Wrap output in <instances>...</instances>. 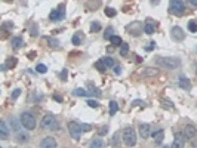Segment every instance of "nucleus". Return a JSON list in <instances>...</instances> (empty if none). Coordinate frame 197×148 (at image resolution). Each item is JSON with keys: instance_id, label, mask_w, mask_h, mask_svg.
Instances as JSON below:
<instances>
[{"instance_id": "1a4fd4ad", "label": "nucleus", "mask_w": 197, "mask_h": 148, "mask_svg": "<svg viewBox=\"0 0 197 148\" xmlns=\"http://www.w3.org/2000/svg\"><path fill=\"white\" fill-rule=\"evenodd\" d=\"M170 36H172V39H174L175 42H182V40L185 39V34H184V31H182L181 27H174V28L170 30Z\"/></svg>"}, {"instance_id": "58836bf2", "label": "nucleus", "mask_w": 197, "mask_h": 148, "mask_svg": "<svg viewBox=\"0 0 197 148\" xmlns=\"http://www.w3.org/2000/svg\"><path fill=\"white\" fill-rule=\"evenodd\" d=\"M99 5H101V2H99V0H92V2L88 3V9H90L92 6H95V8H96V6H99ZM90 11H92V9H90Z\"/></svg>"}, {"instance_id": "4d7b16f0", "label": "nucleus", "mask_w": 197, "mask_h": 148, "mask_svg": "<svg viewBox=\"0 0 197 148\" xmlns=\"http://www.w3.org/2000/svg\"><path fill=\"white\" fill-rule=\"evenodd\" d=\"M196 73H197V70H196Z\"/></svg>"}, {"instance_id": "f3484780", "label": "nucleus", "mask_w": 197, "mask_h": 148, "mask_svg": "<svg viewBox=\"0 0 197 148\" xmlns=\"http://www.w3.org/2000/svg\"><path fill=\"white\" fill-rule=\"evenodd\" d=\"M28 139H30V135L27 132H18L17 133V142L18 144H25V142H28Z\"/></svg>"}, {"instance_id": "393cba45", "label": "nucleus", "mask_w": 197, "mask_h": 148, "mask_svg": "<svg viewBox=\"0 0 197 148\" xmlns=\"http://www.w3.org/2000/svg\"><path fill=\"white\" fill-rule=\"evenodd\" d=\"M144 33H145V34H153V33H154V25L150 24V22L145 24V25H144Z\"/></svg>"}, {"instance_id": "de8ad7c7", "label": "nucleus", "mask_w": 197, "mask_h": 148, "mask_svg": "<svg viewBox=\"0 0 197 148\" xmlns=\"http://www.w3.org/2000/svg\"><path fill=\"white\" fill-rule=\"evenodd\" d=\"M114 73L117 74V76L122 74V67H120V65H114Z\"/></svg>"}, {"instance_id": "09e8293b", "label": "nucleus", "mask_w": 197, "mask_h": 148, "mask_svg": "<svg viewBox=\"0 0 197 148\" xmlns=\"http://www.w3.org/2000/svg\"><path fill=\"white\" fill-rule=\"evenodd\" d=\"M54 99L56 102H62V96L61 95H54Z\"/></svg>"}, {"instance_id": "e433bc0d", "label": "nucleus", "mask_w": 197, "mask_h": 148, "mask_svg": "<svg viewBox=\"0 0 197 148\" xmlns=\"http://www.w3.org/2000/svg\"><path fill=\"white\" fill-rule=\"evenodd\" d=\"M88 105H89L90 108H98V107H99V102H98V101H93V99H89V101H88Z\"/></svg>"}, {"instance_id": "bb28decb", "label": "nucleus", "mask_w": 197, "mask_h": 148, "mask_svg": "<svg viewBox=\"0 0 197 148\" xmlns=\"http://www.w3.org/2000/svg\"><path fill=\"white\" fill-rule=\"evenodd\" d=\"M110 42H111L113 46H120V45H122V39H120L119 36H113L111 39H110Z\"/></svg>"}, {"instance_id": "f704fd0d", "label": "nucleus", "mask_w": 197, "mask_h": 148, "mask_svg": "<svg viewBox=\"0 0 197 148\" xmlns=\"http://www.w3.org/2000/svg\"><path fill=\"white\" fill-rule=\"evenodd\" d=\"M120 138H122V135L117 132V133L114 135V138H113V145H114V147H117V144H120Z\"/></svg>"}, {"instance_id": "5701e85b", "label": "nucleus", "mask_w": 197, "mask_h": 148, "mask_svg": "<svg viewBox=\"0 0 197 148\" xmlns=\"http://www.w3.org/2000/svg\"><path fill=\"white\" fill-rule=\"evenodd\" d=\"M90 147L92 148H101V147H104V142H102V139H99V138H93L92 142H90Z\"/></svg>"}, {"instance_id": "2f4dec72", "label": "nucleus", "mask_w": 197, "mask_h": 148, "mask_svg": "<svg viewBox=\"0 0 197 148\" xmlns=\"http://www.w3.org/2000/svg\"><path fill=\"white\" fill-rule=\"evenodd\" d=\"M105 15L110 17V18H113V17H116V15H117V11H116V9H113V8H107V9H105Z\"/></svg>"}, {"instance_id": "4c0bfd02", "label": "nucleus", "mask_w": 197, "mask_h": 148, "mask_svg": "<svg viewBox=\"0 0 197 148\" xmlns=\"http://www.w3.org/2000/svg\"><path fill=\"white\" fill-rule=\"evenodd\" d=\"M89 89H90V92H89V93H92V95H98V96H101V92H99V89L93 88V86H92L90 83H89Z\"/></svg>"}, {"instance_id": "c9c22d12", "label": "nucleus", "mask_w": 197, "mask_h": 148, "mask_svg": "<svg viewBox=\"0 0 197 148\" xmlns=\"http://www.w3.org/2000/svg\"><path fill=\"white\" fill-rule=\"evenodd\" d=\"M11 126H14V128H12L14 130L19 132V123H18V120H17V119H12V120H11Z\"/></svg>"}, {"instance_id": "20e7f679", "label": "nucleus", "mask_w": 197, "mask_h": 148, "mask_svg": "<svg viewBox=\"0 0 197 148\" xmlns=\"http://www.w3.org/2000/svg\"><path fill=\"white\" fill-rule=\"evenodd\" d=\"M185 11V6H184V2L182 0H170L169 3V12L175 17H181Z\"/></svg>"}, {"instance_id": "f03ea898", "label": "nucleus", "mask_w": 197, "mask_h": 148, "mask_svg": "<svg viewBox=\"0 0 197 148\" xmlns=\"http://www.w3.org/2000/svg\"><path fill=\"white\" fill-rule=\"evenodd\" d=\"M21 125L25 128L27 130H34L37 126V122H36V117H34V114L33 113H30V111H24L22 114H21Z\"/></svg>"}, {"instance_id": "c756f323", "label": "nucleus", "mask_w": 197, "mask_h": 148, "mask_svg": "<svg viewBox=\"0 0 197 148\" xmlns=\"http://www.w3.org/2000/svg\"><path fill=\"white\" fill-rule=\"evenodd\" d=\"M36 71L40 74H45V73H48V67H46L45 64H39L36 67Z\"/></svg>"}, {"instance_id": "c85d7f7f", "label": "nucleus", "mask_w": 197, "mask_h": 148, "mask_svg": "<svg viewBox=\"0 0 197 148\" xmlns=\"http://www.w3.org/2000/svg\"><path fill=\"white\" fill-rule=\"evenodd\" d=\"M74 95H76V96H88L89 92H86V91L82 89V88H77V89L74 91Z\"/></svg>"}, {"instance_id": "ea45409f", "label": "nucleus", "mask_w": 197, "mask_h": 148, "mask_svg": "<svg viewBox=\"0 0 197 148\" xmlns=\"http://www.w3.org/2000/svg\"><path fill=\"white\" fill-rule=\"evenodd\" d=\"M113 37V28H107V31H105V34H104V39L105 40H110Z\"/></svg>"}, {"instance_id": "9b49d317", "label": "nucleus", "mask_w": 197, "mask_h": 148, "mask_svg": "<svg viewBox=\"0 0 197 148\" xmlns=\"http://www.w3.org/2000/svg\"><path fill=\"white\" fill-rule=\"evenodd\" d=\"M40 147L42 148H55L56 147V141H55V138H52V136H46V138L42 139Z\"/></svg>"}, {"instance_id": "39448f33", "label": "nucleus", "mask_w": 197, "mask_h": 148, "mask_svg": "<svg viewBox=\"0 0 197 148\" xmlns=\"http://www.w3.org/2000/svg\"><path fill=\"white\" fill-rule=\"evenodd\" d=\"M68 130H70V135H71L73 139H76V141H80V135H82V126L79 125V123H76V122H70L68 123Z\"/></svg>"}, {"instance_id": "4468645a", "label": "nucleus", "mask_w": 197, "mask_h": 148, "mask_svg": "<svg viewBox=\"0 0 197 148\" xmlns=\"http://www.w3.org/2000/svg\"><path fill=\"white\" fill-rule=\"evenodd\" d=\"M139 133H141L142 138H148V136L151 135V126L147 125V123H142V125L139 126Z\"/></svg>"}, {"instance_id": "9d476101", "label": "nucleus", "mask_w": 197, "mask_h": 148, "mask_svg": "<svg viewBox=\"0 0 197 148\" xmlns=\"http://www.w3.org/2000/svg\"><path fill=\"white\" fill-rule=\"evenodd\" d=\"M9 133H11V129H9L8 123H6L5 120L0 122V139H2V141H8Z\"/></svg>"}, {"instance_id": "5fc2aeb1", "label": "nucleus", "mask_w": 197, "mask_h": 148, "mask_svg": "<svg viewBox=\"0 0 197 148\" xmlns=\"http://www.w3.org/2000/svg\"><path fill=\"white\" fill-rule=\"evenodd\" d=\"M34 56H36L34 52H30V54H28V58H34Z\"/></svg>"}, {"instance_id": "c03bdc74", "label": "nucleus", "mask_w": 197, "mask_h": 148, "mask_svg": "<svg viewBox=\"0 0 197 148\" xmlns=\"http://www.w3.org/2000/svg\"><path fill=\"white\" fill-rule=\"evenodd\" d=\"M19 95H21V89H15V91H14V93H12V99L15 101Z\"/></svg>"}, {"instance_id": "3c124183", "label": "nucleus", "mask_w": 197, "mask_h": 148, "mask_svg": "<svg viewBox=\"0 0 197 148\" xmlns=\"http://www.w3.org/2000/svg\"><path fill=\"white\" fill-rule=\"evenodd\" d=\"M191 6H194V8H197V0H187Z\"/></svg>"}, {"instance_id": "f8f14e48", "label": "nucleus", "mask_w": 197, "mask_h": 148, "mask_svg": "<svg viewBox=\"0 0 197 148\" xmlns=\"http://www.w3.org/2000/svg\"><path fill=\"white\" fill-rule=\"evenodd\" d=\"M175 142L172 144V147H184L185 145V141L188 139L187 136H185V133L182 132V133H177V136H175Z\"/></svg>"}, {"instance_id": "6e6d98bb", "label": "nucleus", "mask_w": 197, "mask_h": 148, "mask_svg": "<svg viewBox=\"0 0 197 148\" xmlns=\"http://www.w3.org/2000/svg\"><path fill=\"white\" fill-rule=\"evenodd\" d=\"M6 2H14V0H6Z\"/></svg>"}, {"instance_id": "a18cd8bd", "label": "nucleus", "mask_w": 197, "mask_h": 148, "mask_svg": "<svg viewBox=\"0 0 197 148\" xmlns=\"http://www.w3.org/2000/svg\"><path fill=\"white\" fill-rule=\"evenodd\" d=\"M154 48H156V43H154V42H150V43H148V46H145V49H147V51H153Z\"/></svg>"}, {"instance_id": "423d86ee", "label": "nucleus", "mask_w": 197, "mask_h": 148, "mask_svg": "<svg viewBox=\"0 0 197 148\" xmlns=\"http://www.w3.org/2000/svg\"><path fill=\"white\" fill-rule=\"evenodd\" d=\"M65 17V11H64V5H61L58 9H55L51 12V15H49V19L51 21H59V19H62Z\"/></svg>"}, {"instance_id": "0eeeda50", "label": "nucleus", "mask_w": 197, "mask_h": 148, "mask_svg": "<svg viewBox=\"0 0 197 148\" xmlns=\"http://www.w3.org/2000/svg\"><path fill=\"white\" fill-rule=\"evenodd\" d=\"M127 31H130L132 36H138L139 33H142V24L139 21H135L130 25H127Z\"/></svg>"}, {"instance_id": "a211bd4d", "label": "nucleus", "mask_w": 197, "mask_h": 148, "mask_svg": "<svg viewBox=\"0 0 197 148\" xmlns=\"http://www.w3.org/2000/svg\"><path fill=\"white\" fill-rule=\"evenodd\" d=\"M46 42L51 45V48H54V49H59L61 48V43L56 40V39H54V37H46Z\"/></svg>"}, {"instance_id": "37998d69", "label": "nucleus", "mask_w": 197, "mask_h": 148, "mask_svg": "<svg viewBox=\"0 0 197 148\" xmlns=\"http://www.w3.org/2000/svg\"><path fill=\"white\" fill-rule=\"evenodd\" d=\"M98 133H99L101 136H102V135H107V133H108V126H102L101 129L98 130Z\"/></svg>"}, {"instance_id": "4be33fe9", "label": "nucleus", "mask_w": 197, "mask_h": 148, "mask_svg": "<svg viewBox=\"0 0 197 148\" xmlns=\"http://www.w3.org/2000/svg\"><path fill=\"white\" fill-rule=\"evenodd\" d=\"M157 74H159V70H157V68H147L142 73V76L144 77H148V76H150V77H154V76H157Z\"/></svg>"}, {"instance_id": "b1692460", "label": "nucleus", "mask_w": 197, "mask_h": 148, "mask_svg": "<svg viewBox=\"0 0 197 148\" xmlns=\"http://www.w3.org/2000/svg\"><path fill=\"white\" fill-rule=\"evenodd\" d=\"M117 111H119V104H117L116 101H111V102H110V114L114 116Z\"/></svg>"}, {"instance_id": "cd10ccee", "label": "nucleus", "mask_w": 197, "mask_h": 148, "mask_svg": "<svg viewBox=\"0 0 197 148\" xmlns=\"http://www.w3.org/2000/svg\"><path fill=\"white\" fill-rule=\"evenodd\" d=\"M127 52H129V45L122 43V45H120V55H122V56H126V55H127Z\"/></svg>"}, {"instance_id": "2eb2a0df", "label": "nucleus", "mask_w": 197, "mask_h": 148, "mask_svg": "<svg viewBox=\"0 0 197 148\" xmlns=\"http://www.w3.org/2000/svg\"><path fill=\"white\" fill-rule=\"evenodd\" d=\"M184 133H185V136L188 138V139H191V138H194L197 133V130L194 126H191V125H187L185 128H184Z\"/></svg>"}, {"instance_id": "412c9836", "label": "nucleus", "mask_w": 197, "mask_h": 148, "mask_svg": "<svg viewBox=\"0 0 197 148\" xmlns=\"http://www.w3.org/2000/svg\"><path fill=\"white\" fill-rule=\"evenodd\" d=\"M101 61L104 62L105 68H113V67H114V59H113L111 56H105V58H102Z\"/></svg>"}, {"instance_id": "6ab92c4d", "label": "nucleus", "mask_w": 197, "mask_h": 148, "mask_svg": "<svg viewBox=\"0 0 197 148\" xmlns=\"http://www.w3.org/2000/svg\"><path fill=\"white\" fill-rule=\"evenodd\" d=\"M85 39V36H83V33H76L74 36H73V39H71V42H73V45H80L82 43V40Z\"/></svg>"}, {"instance_id": "864d4df0", "label": "nucleus", "mask_w": 197, "mask_h": 148, "mask_svg": "<svg viewBox=\"0 0 197 148\" xmlns=\"http://www.w3.org/2000/svg\"><path fill=\"white\" fill-rule=\"evenodd\" d=\"M133 105H144V102H141V101H135Z\"/></svg>"}, {"instance_id": "603ef678", "label": "nucleus", "mask_w": 197, "mask_h": 148, "mask_svg": "<svg viewBox=\"0 0 197 148\" xmlns=\"http://www.w3.org/2000/svg\"><path fill=\"white\" fill-rule=\"evenodd\" d=\"M0 70H2V71H6V70H8V65H6V64H2V65H0Z\"/></svg>"}, {"instance_id": "7c9ffc66", "label": "nucleus", "mask_w": 197, "mask_h": 148, "mask_svg": "<svg viewBox=\"0 0 197 148\" xmlns=\"http://www.w3.org/2000/svg\"><path fill=\"white\" fill-rule=\"evenodd\" d=\"M95 68H98V71H105V70H107V68H105V65H104V62H102L101 59L95 62Z\"/></svg>"}, {"instance_id": "ddd939ff", "label": "nucleus", "mask_w": 197, "mask_h": 148, "mask_svg": "<svg viewBox=\"0 0 197 148\" xmlns=\"http://www.w3.org/2000/svg\"><path fill=\"white\" fill-rule=\"evenodd\" d=\"M178 86L181 89L190 91V89H191V82H190V79H187V77H181L178 80Z\"/></svg>"}, {"instance_id": "473e14b6", "label": "nucleus", "mask_w": 197, "mask_h": 148, "mask_svg": "<svg viewBox=\"0 0 197 148\" xmlns=\"http://www.w3.org/2000/svg\"><path fill=\"white\" fill-rule=\"evenodd\" d=\"M99 30H101V24H99V22H92V24H90V31H92V33L99 31Z\"/></svg>"}, {"instance_id": "6e6552de", "label": "nucleus", "mask_w": 197, "mask_h": 148, "mask_svg": "<svg viewBox=\"0 0 197 148\" xmlns=\"http://www.w3.org/2000/svg\"><path fill=\"white\" fill-rule=\"evenodd\" d=\"M55 122H56V119H55L54 116L46 114V116L42 119V123H40V125H42V128H43V129H49V130H51V128L54 126Z\"/></svg>"}, {"instance_id": "79ce46f5", "label": "nucleus", "mask_w": 197, "mask_h": 148, "mask_svg": "<svg viewBox=\"0 0 197 148\" xmlns=\"http://www.w3.org/2000/svg\"><path fill=\"white\" fill-rule=\"evenodd\" d=\"M80 126H82V130H83V132H89V130H92V126L88 125V123H83V125H80Z\"/></svg>"}, {"instance_id": "7ed1b4c3", "label": "nucleus", "mask_w": 197, "mask_h": 148, "mask_svg": "<svg viewBox=\"0 0 197 148\" xmlns=\"http://www.w3.org/2000/svg\"><path fill=\"white\" fill-rule=\"evenodd\" d=\"M122 139L125 142V145L127 147H133L136 144V132L132 129V128H126L122 133Z\"/></svg>"}, {"instance_id": "a19ab883", "label": "nucleus", "mask_w": 197, "mask_h": 148, "mask_svg": "<svg viewBox=\"0 0 197 148\" xmlns=\"http://www.w3.org/2000/svg\"><path fill=\"white\" fill-rule=\"evenodd\" d=\"M30 34H31L33 37L39 36V30H37V25H33V27H31V30H30Z\"/></svg>"}, {"instance_id": "49530a36", "label": "nucleus", "mask_w": 197, "mask_h": 148, "mask_svg": "<svg viewBox=\"0 0 197 148\" xmlns=\"http://www.w3.org/2000/svg\"><path fill=\"white\" fill-rule=\"evenodd\" d=\"M67 74H68L67 68H64V70H62V73H61V80H64V82H65V80H67Z\"/></svg>"}, {"instance_id": "a878e982", "label": "nucleus", "mask_w": 197, "mask_h": 148, "mask_svg": "<svg viewBox=\"0 0 197 148\" xmlns=\"http://www.w3.org/2000/svg\"><path fill=\"white\" fill-rule=\"evenodd\" d=\"M188 30H190V33H197V21H190L188 22Z\"/></svg>"}, {"instance_id": "dca6fc26", "label": "nucleus", "mask_w": 197, "mask_h": 148, "mask_svg": "<svg viewBox=\"0 0 197 148\" xmlns=\"http://www.w3.org/2000/svg\"><path fill=\"white\" fill-rule=\"evenodd\" d=\"M151 136H153V139L156 141V144H161L163 139H164V132L161 129H159V130H156V132H153Z\"/></svg>"}, {"instance_id": "f257e3e1", "label": "nucleus", "mask_w": 197, "mask_h": 148, "mask_svg": "<svg viewBox=\"0 0 197 148\" xmlns=\"http://www.w3.org/2000/svg\"><path fill=\"white\" fill-rule=\"evenodd\" d=\"M156 64L161 67V68H167V70H175L179 67L181 59L179 58H174V56H157L156 58Z\"/></svg>"}, {"instance_id": "72a5a7b5", "label": "nucleus", "mask_w": 197, "mask_h": 148, "mask_svg": "<svg viewBox=\"0 0 197 148\" xmlns=\"http://www.w3.org/2000/svg\"><path fill=\"white\" fill-rule=\"evenodd\" d=\"M17 62H18V61H17L15 58H11V59H8V61H6L5 64L8 65V68H9V67L12 68V67H15V65H17Z\"/></svg>"}, {"instance_id": "8fccbe9b", "label": "nucleus", "mask_w": 197, "mask_h": 148, "mask_svg": "<svg viewBox=\"0 0 197 148\" xmlns=\"http://www.w3.org/2000/svg\"><path fill=\"white\" fill-rule=\"evenodd\" d=\"M3 28H11V30H12V28H14V24H9V22H5V24H3Z\"/></svg>"}, {"instance_id": "aec40b11", "label": "nucleus", "mask_w": 197, "mask_h": 148, "mask_svg": "<svg viewBox=\"0 0 197 148\" xmlns=\"http://www.w3.org/2000/svg\"><path fill=\"white\" fill-rule=\"evenodd\" d=\"M12 46H14L15 49L22 48V46H24V40H22L21 37H14V39H12Z\"/></svg>"}]
</instances>
